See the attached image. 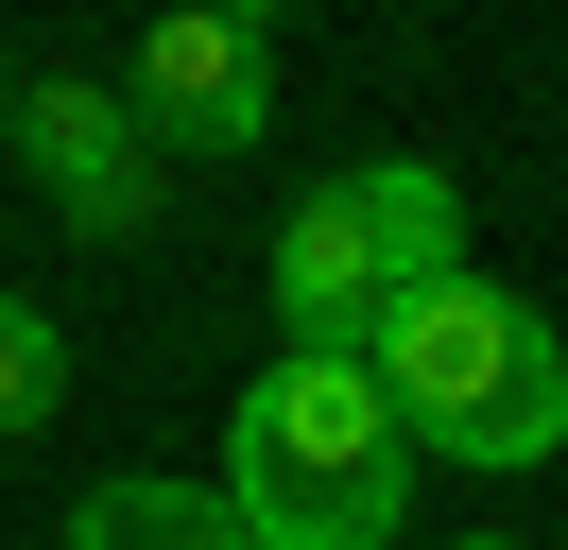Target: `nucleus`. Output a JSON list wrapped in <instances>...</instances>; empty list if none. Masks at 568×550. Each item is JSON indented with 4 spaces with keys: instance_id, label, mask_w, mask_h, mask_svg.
<instances>
[{
    "instance_id": "nucleus-1",
    "label": "nucleus",
    "mask_w": 568,
    "mask_h": 550,
    "mask_svg": "<svg viewBox=\"0 0 568 550\" xmlns=\"http://www.w3.org/2000/svg\"><path fill=\"white\" fill-rule=\"evenodd\" d=\"M224 516L258 550H396L414 516V430L379 412L362 361H258L242 412H224Z\"/></svg>"
},
{
    "instance_id": "nucleus-2",
    "label": "nucleus",
    "mask_w": 568,
    "mask_h": 550,
    "mask_svg": "<svg viewBox=\"0 0 568 550\" xmlns=\"http://www.w3.org/2000/svg\"><path fill=\"white\" fill-rule=\"evenodd\" d=\"M362 378H379V412L414 430V465H551L568 447V344L534 327L499 275H430V293L379 309V344H362Z\"/></svg>"
},
{
    "instance_id": "nucleus-3",
    "label": "nucleus",
    "mask_w": 568,
    "mask_h": 550,
    "mask_svg": "<svg viewBox=\"0 0 568 550\" xmlns=\"http://www.w3.org/2000/svg\"><path fill=\"white\" fill-rule=\"evenodd\" d=\"M430 275H465V190L430 155H362V172H327V190L276 224V275H258V293H276L293 361H362L379 309L430 293Z\"/></svg>"
},
{
    "instance_id": "nucleus-4",
    "label": "nucleus",
    "mask_w": 568,
    "mask_h": 550,
    "mask_svg": "<svg viewBox=\"0 0 568 550\" xmlns=\"http://www.w3.org/2000/svg\"><path fill=\"white\" fill-rule=\"evenodd\" d=\"M0 155L52 190V224H70V241H139V224H155V190H173V155L139 138V103L87 86V69H36V86L0 103Z\"/></svg>"
},
{
    "instance_id": "nucleus-5",
    "label": "nucleus",
    "mask_w": 568,
    "mask_h": 550,
    "mask_svg": "<svg viewBox=\"0 0 568 550\" xmlns=\"http://www.w3.org/2000/svg\"><path fill=\"white\" fill-rule=\"evenodd\" d=\"M121 103H139L155 155H242V138H276V69H258V34H224L207 0H173V18L139 34V69H121Z\"/></svg>"
},
{
    "instance_id": "nucleus-6",
    "label": "nucleus",
    "mask_w": 568,
    "mask_h": 550,
    "mask_svg": "<svg viewBox=\"0 0 568 550\" xmlns=\"http://www.w3.org/2000/svg\"><path fill=\"white\" fill-rule=\"evenodd\" d=\"M70 550H258L207 481H87L70 499Z\"/></svg>"
},
{
    "instance_id": "nucleus-7",
    "label": "nucleus",
    "mask_w": 568,
    "mask_h": 550,
    "mask_svg": "<svg viewBox=\"0 0 568 550\" xmlns=\"http://www.w3.org/2000/svg\"><path fill=\"white\" fill-rule=\"evenodd\" d=\"M52 412H70V327H52L36 293H0V447L52 430Z\"/></svg>"
},
{
    "instance_id": "nucleus-8",
    "label": "nucleus",
    "mask_w": 568,
    "mask_h": 550,
    "mask_svg": "<svg viewBox=\"0 0 568 550\" xmlns=\"http://www.w3.org/2000/svg\"><path fill=\"white\" fill-rule=\"evenodd\" d=\"M207 18H224V34H276V18H293V0H207Z\"/></svg>"
},
{
    "instance_id": "nucleus-9",
    "label": "nucleus",
    "mask_w": 568,
    "mask_h": 550,
    "mask_svg": "<svg viewBox=\"0 0 568 550\" xmlns=\"http://www.w3.org/2000/svg\"><path fill=\"white\" fill-rule=\"evenodd\" d=\"M0 103H18V69H0Z\"/></svg>"
},
{
    "instance_id": "nucleus-10",
    "label": "nucleus",
    "mask_w": 568,
    "mask_h": 550,
    "mask_svg": "<svg viewBox=\"0 0 568 550\" xmlns=\"http://www.w3.org/2000/svg\"><path fill=\"white\" fill-rule=\"evenodd\" d=\"M483 550H517V533H483Z\"/></svg>"
}]
</instances>
